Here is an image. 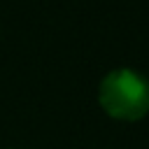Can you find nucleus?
Masks as SVG:
<instances>
[{
	"label": "nucleus",
	"instance_id": "nucleus-1",
	"mask_svg": "<svg viewBox=\"0 0 149 149\" xmlns=\"http://www.w3.org/2000/svg\"><path fill=\"white\" fill-rule=\"evenodd\" d=\"M100 107L119 121H137L149 112V81L135 70H112L98 88Z\"/></svg>",
	"mask_w": 149,
	"mask_h": 149
}]
</instances>
